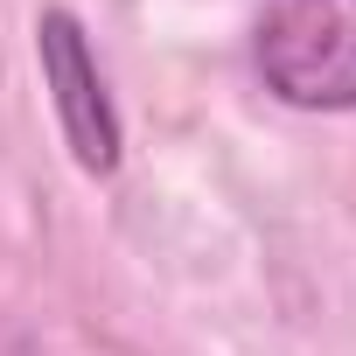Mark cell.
Returning <instances> with one entry per match:
<instances>
[{
  "label": "cell",
  "mask_w": 356,
  "mask_h": 356,
  "mask_svg": "<svg viewBox=\"0 0 356 356\" xmlns=\"http://www.w3.org/2000/svg\"><path fill=\"white\" fill-rule=\"evenodd\" d=\"M35 56H42V84H49L56 126L70 140V161L84 175H112L119 168V112L105 98V77H98V56H91L77 15L49 8L35 22Z\"/></svg>",
  "instance_id": "cell-2"
},
{
  "label": "cell",
  "mask_w": 356,
  "mask_h": 356,
  "mask_svg": "<svg viewBox=\"0 0 356 356\" xmlns=\"http://www.w3.org/2000/svg\"><path fill=\"white\" fill-rule=\"evenodd\" d=\"M252 63L293 112H356V0H273Z\"/></svg>",
  "instance_id": "cell-1"
}]
</instances>
